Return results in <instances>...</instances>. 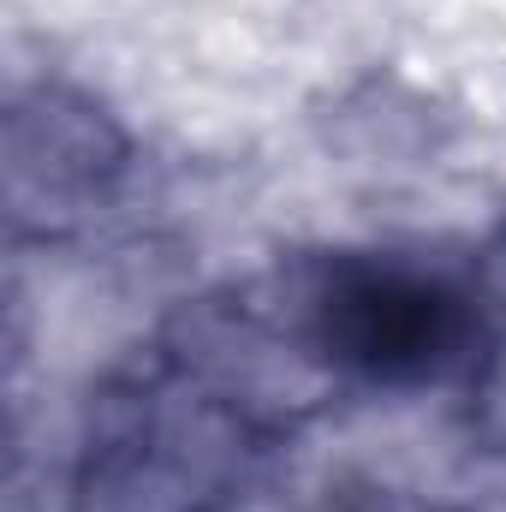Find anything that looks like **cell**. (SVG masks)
Segmentation results:
<instances>
[{
	"label": "cell",
	"mask_w": 506,
	"mask_h": 512,
	"mask_svg": "<svg viewBox=\"0 0 506 512\" xmlns=\"http://www.w3.org/2000/svg\"><path fill=\"white\" fill-rule=\"evenodd\" d=\"M334 322H340L346 352L364 358L370 370H399V364L423 370L453 340L447 304L429 286H405V280H387V274L346 286L334 298Z\"/></svg>",
	"instance_id": "obj_1"
}]
</instances>
